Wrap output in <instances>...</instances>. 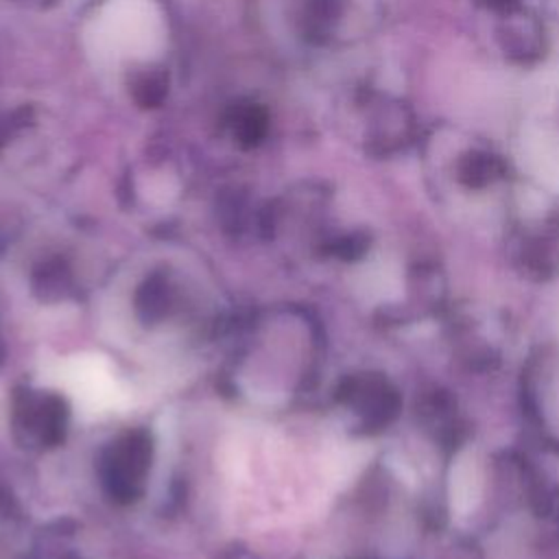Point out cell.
Wrapping results in <instances>:
<instances>
[{"label":"cell","mask_w":559,"mask_h":559,"mask_svg":"<svg viewBox=\"0 0 559 559\" xmlns=\"http://www.w3.org/2000/svg\"><path fill=\"white\" fill-rule=\"evenodd\" d=\"M85 41L100 63L151 61L164 52L166 22L153 0H105Z\"/></svg>","instance_id":"obj_1"},{"label":"cell","mask_w":559,"mask_h":559,"mask_svg":"<svg viewBox=\"0 0 559 559\" xmlns=\"http://www.w3.org/2000/svg\"><path fill=\"white\" fill-rule=\"evenodd\" d=\"M46 382L68 393L74 411L85 419H98L124 411L131 402L127 386L116 378L103 354H76L46 371Z\"/></svg>","instance_id":"obj_2"},{"label":"cell","mask_w":559,"mask_h":559,"mask_svg":"<svg viewBox=\"0 0 559 559\" xmlns=\"http://www.w3.org/2000/svg\"><path fill=\"white\" fill-rule=\"evenodd\" d=\"M498 44L502 52L520 63L535 61L544 50V28L535 15L526 13L522 7L500 13Z\"/></svg>","instance_id":"obj_3"},{"label":"cell","mask_w":559,"mask_h":559,"mask_svg":"<svg viewBox=\"0 0 559 559\" xmlns=\"http://www.w3.org/2000/svg\"><path fill=\"white\" fill-rule=\"evenodd\" d=\"M483 496V467L476 450L467 448L456 454L448 478L450 509L456 515L472 513Z\"/></svg>","instance_id":"obj_4"},{"label":"cell","mask_w":559,"mask_h":559,"mask_svg":"<svg viewBox=\"0 0 559 559\" xmlns=\"http://www.w3.org/2000/svg\"><path fill=\"white\" fill-rule=\"evenodd\" d=\"M354 286L356 293L367 301H389L402 293V275L395 264L378 260L358 271Z\"/></svg>","instance_id":"obj_5"},{"label":"cell","mask_w":559,"mask_h":559,"mask_svg":"<svg viewBox=\"0 0 559 559\" xmlns=\"http://www.w3.org/2000/svg\"><path fill=\"white\" fill-rule=\"evenodd\" d=\"M367 459H369V448H365L360 443H349V445L338 448L328 461L330 478L338 485L352 480L356 476V472L365 465Z\"/></svg>","instance_id":"obj_6"},{"label":"cell","mask_w":559,"mask_h":559,"mask_svg":"<svg viewBox=\"0 0 559 559\" xmlns=\"http://www.w3.org/2000/svg\"><path fill=\"white\" fill-rule=\"evenodd\" d=\"M459 173L461 179L467 181L469 186H478L485 181H491L493 177H498V173H502V162L500 157L487 153V151H472L467 153L461 164H459Z\"/></svg>","instance_id":"obj_7"},{"label":"cell","mask_w":559,"mask_h":559,"mask_svg":"<svg viewBox=\"0 0 559 559\" xmlns=\"http://www.w3.org/2000/svg\"><path fill=\"white\" fill-rule=\"evenodd\" d=\"M483 4H487L489 9L498 11V13H504V11H511L515 7H520V0H480Z\"/></svg>","instance_id":"obj_8"}]
</instances>
